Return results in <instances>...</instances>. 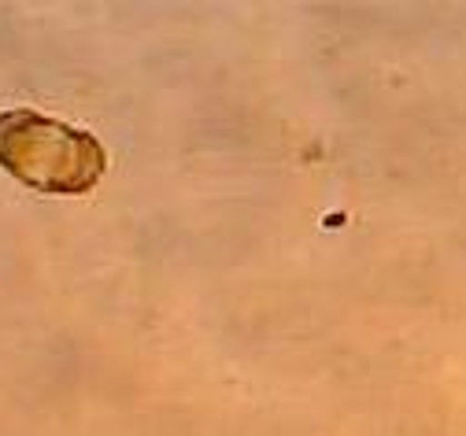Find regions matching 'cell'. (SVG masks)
Returning <instances> with one entry per match:
<instances>
[{
    "label": "cell",
    "mask_w": 466,
    "mask_h": 436,
    "mask_svg": "<svg viewBox=\"0 0 466 436\" xmlns=\"http://www.w3.org/2000/svg\"><path fill=\"white\" fill-rule=\"evenodd\" d=\"M0 170L37 193L82 197L104 177V145L78 127L30 107L0 111Z\"/></svg>",
    "instance_id": "cell-1"
}]
</instances>
